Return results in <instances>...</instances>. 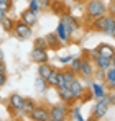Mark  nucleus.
<instances>
[{"label":"nucleus","instance_id":"nucleus-1","mask_svg":"<svg viewBox=\"0 0 115 121\" xmlns=\"http://www.w3.org/2000/svg\"><path fill=\"white\" fill-rule=\"evenodd\" d=\"M92 28L96 31H102L105 35H114L115 33V18L112 15H104L100 18H96L92 23Z\"/></svg>","mask_w":115,"mask_h":121},{"label":"nucleus","instance_id":"nucleus-2","mask_svg":"<svg viewBox=\"0 0 115 121\" xmlns=\"http://www.w3.org/2000/svg\"><path fill=\"white\" fill-rule=\"evenodd\" d=\"M86 13L91 20H96L107 13V7L102 0H89L86 5Z\"/></svg>","mask_w":115,"mask_h":121},{"label":"nucleus","instance_id":"nucleus-3","mask_svg":"<svg viewBox=\"0 0 115 121\" xmlns=\"http://www.w3.org/2000/svg\"><path fill=\"white\" fill-rule=\"evenodd\" d=\"M69 116V110L64 103L61 105H53L49 108V120L51 121H66Z\"/></svg>","mask_w":115,"mask_h":121},{"label":"nucleus","instance_id":"nucleus-4","mask_svg":"<svg viewBox=\"0 0 115 121\" xmlns=\"http://www.w3.org/2000/svg\"><path fill=\"white\" fill-rule=\"evenodd\" d=\"M109 105H110V100H109V95H104L102 98H99L97 101V105L94 106V111H92V116L97 118V120H100L105 113H107V110H109Z\"/></svg>","mask_w":115,"mask_h":121},{"label":"nucleus","instance_id":"nucleus-5","mask_svg":"<svg viewBox=\"0 0 115 121\" xmlns=\"http://www.w3.org/2000/svg\"><path fill=\"white\" fill-rule=\"evenodd\" d=\"M31 26L25 25L23 21H15V28H13V35L18 38V39H28L31 36Z\"/></svg>","mask_w":115,"mask_h":121},{"label":"nucleus","instance_id":"nucleus-6","mask_svg":"<svg viewBox=\"0 0 115 121\" xmlns=\"http://www.w3.org/2000/svg\"><path fill=\"white\" fill-rule=\"evenodd\" d=\"M33 121H51L49 120V108L44 105H36V108L28 115Z\"/></svg>","mask_w":115,"mask_h":121},{"label":"nucleus","instance_id":"nucleus-7","mask_svg":"<svg viewBox=\"0 0 115 121\" xmlns=\"http://www.w3.org/2000/svg\"><path fill=\"white\" fill-rule=\"evenodd\" d=\"M61 23L64 25V28H66V31H67V35H69V38L74 35V31H77V28H79V23L74 17H71L69 13H64L62 17H61Z\"/></svg>","mask_w":115,"mask_h":121},{"label":"nucleus","instance_id":"nucleus-8","mask_svg":"<svg viewBox=\"0 0 115 121\" xmlns=\"http://www.w3.org/2000/svg\"><path fill=\"white\" fill-rule=\"evenodd\" d=\"M94 65H92V62L89 59H84L82 57V60H81V69H79V75L82 77V79H91L92 75H94Z\"/></svg>","mask_w":115,"mask_h":121},{"label":"nucleus","instance_id":"nucleus-9","mask_svg":"<svg viewBox=\"0 0 115 121\" xmlns=\"http://www.w3.org/2000/svg\"><path fill=\"white\" fill-rule=\"evenodd\" d=\"M8 103H10V110L17 111V113H23V106H25V98L18 95V93H12L10 98H8Z\"/></svg>","mask_w":115,"mask_h":121},{"label":"nucleus","instance_id":"nucleus-10","mask_svg":"<svg viewBox=\"0 0 115 121\" xmlns=\"http://www.w3.org/2000/svg\"><path fill=\"white\" fill-rule=\"evenodd\" d=\"M31 60L35 62V64H46L48 59H49V56H48V49H38V48H33V51H31Z\"/></svg>","mask_w":115,"mask_h":121},{"label":"nucleus","instance_id":"nucleus-11","mask_svg":"<svg viewBox=\"0 0 115 121\" xmlns=\"http://www.w3.org/2000/svg\"><path fill=\"white\" fill-rule=\"evenodd\" d=\"M67 88L71 90V93H72L74 100H81V98L84 97V93H86V90H84V85L81 83V80H79V79H76V80L72 82V83H71Z\"/></svg>","mask_w":115,"mask_h":121},{"label":"nucleus","instance_id":"nucleus-12","mask_svg":"<svg viewBox=\"0 0 115 121\" xmlns=\"http://www.w3.org/2000/svg\"><path fill=\"white\" fill-rule=\"evenodd\" d=\"M21 18H20V21H23L25 25H28V26H35L36 25V21H38V15L36 13H33L31 10H23L21 12V15H20Z\"/></svg>","mask_w":115,"mask_h":121},{"label":"nucleus","instance_id":"nucleus-13","mask_svg":"<svg viewBox=\"0 0 115 121\" xmlns=\"http://www.w3.org/2000/svg\"><path fill=\"white\" fill-rule=\"evenodd\" d=\"M94 56V62H96V67L99 70H102V72H107L110 67H112V64H110V59H107V57H102V56H97L96 52H92Z\"/></svg>","mask_w":115,"mask_h":121},{"label":"nucleus","instance_id":"nucleus-14","mask_svg":"<svg viewBox=\"0 0 115 121\" xmlns=\"http://www.w3.org/2000/svg\"><path fill=\"white\" fill-rule=\"evenodd\" d=\"M96 52L97 56H102V57H107V59H112V56L115 54V49L112 46H109V44H100V46H97L96 48Z\"/></svg>","mask_w":115,"mask_h":121},{"label":"nucleus","instance_id":"nucleus-15","mask_svg":"<svg viewBox=\"0 0 115 121\" xmlns=\"http://www.w3.org/2000/svg\"><path fill=\"white\" fill-rule=\"evenodd\" d=\"M44 39H46V44H48V49H59L61 46H62V43L58 39L56 33H48L46 36H44Z\"/></svg>","mask_w":115,"mask_h":121},{"label":"nucleus","instance_id":"nucleus-16","mask_svg":"<svg viewBox=\"0 0 115 121\" xmlns=\"http://www.w3.org/2000/svg\"><path fill=\"white\" fill-rule=\"evenodd\" d=\"M53 70H54V67H51L48 62H46V64H39V67H38V77L46 82L48 79H49V75L53 74Z\"/></svg>","mask_w":115,"mask_h":121},{"label":"nucleus","instance_id":"nucleus-17","mask_svg":"<svg viewBox=\"0 0 115 121\" xmlns=\"http://www.w3.org/2000/svg\"><path fill=\"white\" fill-rule=\"evenodd\" d=\"M58 93H59L61 103H64V105H69V103L76 101V100H74V97H72V93H71V90H69L67 87H64V88H59V90H58Z\"/></svg>","mask_w":115,"mask_h":121},{"label":"nucleus","instance_id":"nucleus-18","mask_svg":"<svg viewBox=\"0 0 115 121\" xmlns=\"http://www.w3.org/2000/svg\"><path fill=\"white\" fill-rule=\"evenodd\" d=\"M56 36L61 43H67L69 41V35H67V31H66V28H64V25L61 21H59V25H58V28H56Z\"/></svg>","mask_w":115,"mask_h":121},{"label":"nucleus","instance_id":"nucleus-19","mask_svg":"<svg viewBox=\"0 0 115 121\" xmlns=\"http://www.w3.org/2000/svg\"><path fill=\"white\" fill-rule=\"evenodd\" d=\"M54 13H59L61 17L64 15V13H67L66 12V5H64V2H61V0H53V3H51V7H49Z\"/></svg>","mask_w":115,"mask_h":121},{"label":"nucleus","instance_id":"nucleus-20","mask_svg":"<svg viewBox=\"0 0 115 121\" xmlns=\"http://www.w3.org/2000/svg\"><path fill=\"white\" fill-rule=\"evenodd\" d=\"M0 26H2V30H3V31H7V33H13V28H15V20H12L10 17H5L3 20L0 21Z\"/></svg>","mask_w":115,"mask_h":121},{"label":"nucleus","instance_id":"nucleus-21","mask_svg":"<svg viewBox=\"0 0 115 121\" xmlns=\"http://www.w3.org/2000/svg\"><path fill=\"white\" fill-rule=\"evenodd\" d=\"M36 105H38V103L33 100V98H25V106H23V113H25V115H30V113H31V111H33V110L36 108Z\"/></svg>","mask_w":115,"mask_h":121},{"label":"nucleus","instance_id":"nucleus-22","mask_svg":"<svg viewBox=\"0 0 115 121\" xmlns=\"http://www.w3.org/2000/svg\"><path fill=\"white\" fill-rule=\"evenodd\" d=\"M62 75H64V82H66V87H69L72 82L76 80V74L71 70V69H66V70H62Z\"/></svg>","mask_w":115,"mask_h":121},{"label":"nucleus","instance_id":"nucleus-23","mask_svg":"<svg viewBox=\"0 0 115 121\" xmlns=\"http://www.w3.org/2000/svg\"><path fill=\"white\" fill-rule=\"evenodd\" d=\"M92 95L96 97L97 100L102 98L105 95V90H104V85H99V83H92Z\"/></svg>","mask_w":115,"mask_h":121},{"label":"nucleus","instance_id":"nucleus-24","mask_svg":"<svg viewBox=\"0 0 115 121\" xmlns=\"http://www.w3.org/2000/svg\"><path fill=\"white\" fill-rule=\"evenodd\" d=\"M105 82L109 87H115V69L110 67L107 72H105Z\"/></svg>","mask_w":115,"mask_h":121},{"label":"nucleus","instance_id":"nucleus-25","mask_svg":"<svg viewBox=\"0 0 115 121\" xmlns=\"http://www.w3.org/2000/svg\"><path fill=\"white\" fill-rule=\"evenodd\" d=\"M13 7V0H0V12H3L5 15L12 10Z\"/></svg>","mask_w":115,"mask_h":121},{"label":"nucleus","instance_id":"nucleus-26","mask_svg":"<svg viewBox=\"0 0 115 121\" xmlns=\"http://www.w3.org/2000/svg\"><path fill=\"white\" fill-rule=\"evenodd\" d=\"M58 74H59V70H58V69H54V70H53V74L49 75V79L46 80L48 87H56V83H58Z\"/></svg>","mask_w":115,"mask_h":121},{"label":"nucleus","instance_id":"nucleus-27","mask_svg":"<svg viewBox=\"0 0 115 121\" xmlns=\"http://www.w3.org/2000/svg\"><path fill=\"white\" fill-rule=\"evenodd\" d=\"M81 60H82V57H72V60H71V70L76 75H77V72H79V69H81Z\"/></svg>","mask_w":115,"mask_h":121},{"label":"nucleus","instance_id":"nucleus-28","mask_svg":"<svg viewBox=\"0 0 115 121\" xmlns=\"http://www.w3.org/2000/svg\"><path fill=\"white\" fill-rule=\"evenodd\" d=\"M33 48H38V49H48L46 39H44V38H36V39H35V46H33Z\"/></svg>","mask_w":115,"mask_h":121},{"label":"nucleus","instance_id":"nucleus-29","mask_svg":"<svg viewBox=\"0 0 115 121\" xmlns=\"http://www.w3.org/2000/svg\"><path fill=\"white\" fill-rule=\"evenodd\" d=\"M28 10H31L33 13H36V15H38V12L41 10V8H39V3L36 2V0H30V5H28Z\"/></svg>","mask_w":115,"mask_h":121},{"label":"nucleus","instance_id":"nucleus-30","mask_svg":"<svg viewBox=\"0 0 115 121\" xmlns=\"http://www.w3.org/2000/svg\"><path fill=\"white\" fill-rule=\"evenodd\" d=\"M66 87V82H64V75H62V70H59V74H58V83H56V88H64Z\"/></svg>","mask_w":115,"mask_h":121},{"label":"nucleus","instance_id":"nucleus-31","mask_svg":"<svg viewBox=\"0 0 115 121\" xmlns=\"http://www.w3.org/2000/svg\"><path fill=\"white\" fill-rule=\"evenodd\" d=\"M36 2L39 3V8H49L53 3V0H36Z\"/></svg>","mask_w":115,"mask_h":121},{"label":"nucleus","instance_id":"nucleus-32","mask_svg":"<svg viewBox=\"0 0 115 121\" xmlns=\"http://www.w3.org/2000/svg\"><path fill=\"white\" fill-rule=\"evenodd\" d=\"M36 87H38V90H39V92H43V90H44V88L48 87V83L43 80V79H39V77H38V80H36Z\"/></svg>","mask_w":115,"mask_h":121},{"label":"nucleus","instance_id":"nucleus-33","mask_svg":"<svg viewBox=\"0 0 115 121\" xmlns=\"http://www.w3.org/2000/svg\"><path fill=\"white\" fill-rule=\"evenodd\" d=\"M109 10H110V15H112V17L115 18V0H112V3H110Z\"/></svg>","mask_w":115,"mask_h":121},{"label":"nucleus","instance_id":"nucleus-34","mask_svg":"<svg viewBox=\"0 0 115 121\" xmlns=\"http://www.w3.org/2000/svg\"><path fill=\"white\" fill-rule=\"evenodd\" d=\"M61 64H66V62H71L72 60V56H66V57H59Z\"/></svg>","mask_w":115,"mask_h":121},{"label":"nucleus","instance_id":"nucleus-35","mask_svg":"<svg viewBox=\"0 0 115 121\" xmlns=\"http://www.w3.org/2000/svg\"><path fill=\"white\" fill-rule=\"evenodd\" d=\"M5 82H7V75L5 74H0V87H3Z\"/></svg>","mask_w":115,"mask_h":121},{"label":"nucleus","instance_id":"nucleus-36","mask_svg":"<svg viewBox=\"0 0 115 121\" xmlns=\"http://www.w3.org/2000/svg\"><path fill=\"white\" fill-rule=\"evenodd\" d=\"M109 100H110L112 105H115V93H110V95H109Z\"/></svg>","mask_w":115,"mask_h":121},{"label":"nucleus","instance_id":"nucleus-37","mask_svg":"<svg viewBox=\"0 0 115 121\" xmlns=\"http://www.w3.org/2000/svg\"><path fill=\"white\" fill-rule=\"evenodd\" d=\"M0 74H5V64H0Z\"/></svg>","mask_w":115,"mask_h":121},{"label":"nucleus","instance_id":"nucleus-38","mask_svg":"<svg viewBox=\"0 0 115 121\" xmlns=\"http://www.w3.org/2000/svg\"><path fill=\"white\" fill-rule=\"evenodd\" d=\"M110 64H112V67H114V69H115V54H114V56H112V59H110Z\"/></svg>","mask_w":115,"mask_h":121},{"label":"nucleus","instance_id":"nucleus-39","mask_svg":"<svg viewBox=\"0 0 115 121\" xmlns=\"http://www.w3.org/2000/svg\"><path fill=\"white\" fill-rule=\"evenodd\" d=\"M0 64H3V51L0 49Z\"/></svg>","mask_w":115,"mask_h":121},{"label":"nucleus","instance_id":"nucleus-40","mask_svg":"<svg viewBox=\"0 0 115 121\" xmlns=\"http://www.w3.org/2000/svg\"><path fill=\"white\" fill-rule=\"evenodd\" d=\"M5 17H7V15H5V13H3V12H0V21L3 20V18H5Z\"/></svg>","mask_w":115,"mask_h":121},{"label":"nucleus","instance_id":"nucleus-41","mask_svg":"<svg viewBox=\"0 0 115 121\" xmlns=\"http://www.w3.org/2000/svg\"><path fill=\"white\" fill-rule=\"evenodd\" d=\"M87 121H99V120H97V118H94V116H91V118H89Z\"/></svg>","mask_w":115,"mask_h":121}]
</instances>
